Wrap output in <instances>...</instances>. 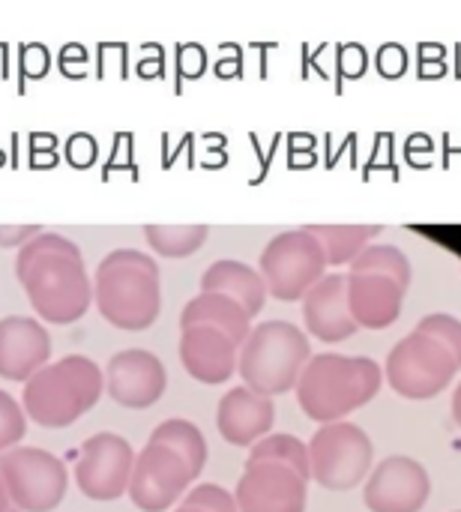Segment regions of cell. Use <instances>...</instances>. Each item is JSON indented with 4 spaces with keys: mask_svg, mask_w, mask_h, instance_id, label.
<instances>
[{
    "mask_svg": "<svg viewBox=\"0 0 461 512\" xmlns=\"http://www.w3.org/2000/svg\"><path fill=\"white\" fill-rule=\"evenodd\" d=\"M312 360L309 336L291 321H264L252 327L249 339L240 345L237 372L243 387L258 396H282L297 387L306 363Z\"/></svg>",
    "mask_w": 461,
    "mask_h": 512,
    "instance_id": "4",
    "label": "cell"
},
{
    "mask_svg": "<svg viewBox=\"0 0 461 512\" xmlns=\"http://www.w3.org/2000/svg\"><path fill=\"white\" fill-rule=\"evenodd\" d=\"M258 273L270 297L294 303L303 300L327 276V258L321 243L306 228H291L264 246Z\"/></svg>",
    "mask_w": 461,
    "mask_h": 512,
    "instance_id": "7",
    "label": "cell"
},
{
    "mask_svg": "<svg viewBox=\"0 0 461 512\" xmlns=\"http://www.w3.org/2000/svg\"><path fill=\"white\" fill-rule=\"evenodd\" d=\"M0 477L18 512L57 510L69 492V468L42 447H12L0 456Z\"/></svg>",
    "mask_w": 461,
    "mask_h": 512,
    "instance_id": "8",
    "label": "cell"
},
{
    "mask_svg": "<svg viewBox=\"0 0 461 512\" xmlns=\"http://www.w3.org/2000/svg\"><path fill=\"white\" fill-rule=\"evenodd\" d=\"M93 300L99 315L117 330H147L162 312L159 264L141 249L108 252L93 279Z\"/></svg>",
    "mask_w": 461,
    "mask_h": 512,
    "instance_id": "1",
    "label": "cell"
},
{
    "mask_svg": "<svg viewBox=\"0 0 461 512\" xmlns=\"http://www.w3.org/2000/svg\"><path fill=\"white\" fill-rule=\"evenodd\" d=\"M384 384V369L369 357L348 354H315L294 393L303 414L321 426L345 420L351 411L369 405Z\"/></svg>",
    "mask_w": 461,
    "mask_h": 512,
    "instance_id": "2",
    "label": "cell"
},
{
    "mask_svg": "<svg viewBox=\"0 0 461 512\" xmlns=\"http://www.w3.org/2000/svg\"><path fill=\"white\" fill-rule=\"evenodd\" d=\"M240 348L213 327H183L180 336V363L183 369L207 387L225 384L237 372Z\"/></svg>",
    "mask_w": 461,
    "mask_h": 512,
    "instance_id": "17",
    "label": "cell"
},
{
    "mask_svg": "<svg viewBox=\"0 0 461 512\" xmlns=\"http://www.w3.org/2000/svg\"><path fill=\"white\" fill-rule=\"evenodd\" d=\"M459 366L453 360V354L435 342L432 336L423 333H411L402 342H396V348L390 351L387 363H384V378L387 384L411 402H423L432 399L438 393H444L453 378H456Z\"/></svg>",
    "mask_w": 461,
    "mask_h": 512,
    "instance_id": "9",
    "label": "cell"
},
{
    "mask_svg": "<svg viewBox=\"0 0 461 512\" xmlns=\"http://www.w3.org/2000/svg\"><path fill=\"white\" fill-rule=\"evenodd\" d=\"M258 462H273V465H285L291 471H297L303 480H309V447L297 438V435H267L261 438L252 450L246 465H258Z\"/></svg>",
    "mask_w": 461,
    "mask_h": 512,
    "instance_id": "26",
    "label": "cell"
},
{
    "mask_svg": "<svg viewBox=\"0 0 461 512\" xmlns=\"http://www.w3.org/2000/svg\"><path fill=\"white\" fill-rule=\"evenodd\" d=\"M51 360V336L39 318H0V378L27 384Z\"/></svg>",
    "mask_w": 461,
    "mask_h": 512,
    "instance_id": "15",
    "label": "cell"
},
{
    "mask_svg": "<svg viewBox=\"0 0 461 512\" xmlns=\"http://www.w3.org/2000/svg\"><path fill=\"white\" fill-rule=\"evenodd\" d=\"M180 507L201 512H237V501L228 489H222L216 483H198L186 492Z\"/></svg>",
    "mask_w": 461,
    "mask_h": 512,
    "instance_id": "30",
    "label": "cell"
},
{
    "mask_svg": "<svg viewBox=\"0 0 461 512\" xmlns=\"http://www.w3.org/2000/svg\"><path fill=\"white\" fill-rule=\"evenodd\" d=\"M453 420L461 426V384H456V393H453Z\"/></svg>",
    "mask_w": 461,
    "mask_h": 512,
    "instance_id": "32",
    "label": "cell"
},
{
    "mask_svg": "<svg viewBox=\"0 0 461 512\" xmlns=\"http://www.w3.org/2000/svg\"><path fill=\"white\" fill-rule=\"evenodd\" d=\"M306 231L321 243L327 267H342L372 246L375 237H381V225H306Z\"/></svg>",
    "mask_w": 461,
    "mask_h": 512,
    "instance_id": "22",
    "label": "cell"
},
{
    "mask_svg": "<svg viewBox=\"0 0 461 512\" xmlns=\"http://www.w3.org/2000/svg\"><path fill=\"white\" fill-rule=\"evenodd\" d=\"M429 471L411 456H387L366 480L363 504L372 512H420L429 504Z\"/></svg>",
    "mask_w": 461,
    "mask_h": 512,
    "instance_id": "12",
    "label": "cell"
},
{
    "mask_svg": "<svg viewBox=\"0 0 461 512\" xmlns=\"http://www.w3.org/2000/svg\"><path fill=\"white\" fill-rule=\"evenodd\" d=\"M171 512H201V510H189V507H174Z\"/></svg>",
    "mask_w": 461,
    "mask_h": 512,
    "instance_id": "34",
    "label": "cell"
},
{
    "mask_svg": "<svg viewBox=\"0 0 461 512\" xmlns=\"http://www.w3.org/2000/svg\"><path fill=\"white\" fill-rule=\"evenodd\" d=\"M9 512H18V510H15V507H12V510H9Z\"/></svg>",
    "mask_w": 461,
    "mask_h": 512,
    "instance_id": "35",
    "label": "cell"
},
{
    "mask_svg": "<svg viewBox=\"0 0 461 512\" xmlns=\"http://www.w3.org/2000/svg\"><path fill=\"white\" fill-rule=\"evenodd\" d=\"M9 510H12V504H9V495H6V483H3V477H0V512Z\"/></svg>",
    "mask_w": 461,
    "mask_h": 512,
    "instance_id": "33",
    "label": "cell"
},
{
    "mask_svg": "<svg viewBox=\"0 0 461 512\" xmlns=\"http://www.w3.org/2000/svg\"><path fill=\"white\" fill-rule=\"evenodd\" d=\"M147 444H159V447H168L171 453H177L189 474L198 480L204 465H207V438L204 432L192 423V420H165L159 423L153 432H150V441Z\"/></svg>",
    "mask_w": 461,
    "mask_h": 512,
    "instance_id": "23",
    "label": "cell"
},
{
    "mask_svg": "<svg viewBox=\"0 0 461 512\" xmlns=\"http://www.w3.org/2000/svg\"><path fill=\"white\" fill-rule=\"evenodd\" d=\"M306 447H309V480H315L330 492H351L372 474V459H375L372 438L348 420L321 426Z\"/></svg>",
    "mask_w": 461,
    "mask_h": 512,
    "instance_id": "6",
    "label": "cell"
},
{
    "mask_svg": "<svg viewBox=\"0 0 461 512\" xmlns=\"http://www.w3.org/2000/svg\"><path fill=\"white\" fill-rule=\"evenodd\" d=\"M105 390L108 396L129 411L153 408L168 390V372L153 351L126 348L117 351L105 366Z\"/></svg>",
    "mask_w": 461,
    "mask_h": 512,
    "instance_id": "13",
    "label": "cell"
},
{
    "mask_svg": "<svg viewBox=\"0 0 461 512\" xmlns=\"http://www.w3.org/2000/svg\"><path fill=\"white\" fill-rule=\"evenodd\" d=\"M33 312L48 324H72L87 315L93 303V279L84 258L48 252L15 273Z\"/></svg>",
    "mask_w": 461,
    "mask_h": 512,
    "instance_id": "5",
    "label": "cell"
},
{
    "mask_svg": "<svg viewBox=\"0 0 461 512\" xmlns=\"http://www.w3.org/2000/svg\"><path fill=\"white\" fill-rule=\"evenodd\" d=\"M39 231V225H0V249H21Z\"/></svg>",
    "mask_w": 461,
    "mask_h": 512,
    "instance_id": "31",
    "label": "cell"
},
{
    "mask_svg": "<svg viewBox=\"0 0 461 512\" xmlns=\"http://www.w3.org/2000/svg\"><path fill=\"white\" fill-rule=\"evenodd\" d=\"M27 432V414L18 399H12L6 390H0V456L21 444Z\"/></svg>",
    "mask_w": 461,
    "mask_h": 512,
    "instance_id": "29",
    "label": "cell"
},
{
    "mask_svg": "<svg viewBox=\"0 0 461 512\" xmlns=\"http://www.w3.org/2000/svg\"><path fill=\"white\" fill-rule=\"evenodd\" d=\"M276 423V405L249 387H234L216 408V429L234 447H255Z\"/></svg>",
    "mask_w": 461,
    "mask_h": 512,
    "instance_id": "18",
    "label": "cell"
},
{
    "mask_svg": "<svg viewBox=\"0 0 461 512\" xmlns=\"http://www.w3.org/2000/svg\"><path fill=\"white\" fill-rule=\"evenodd\" d=\"M135 450L114 432H96L75 450V486L84 498L108 504L129 489Z\"/></svg>",
    "mask_w": 461,
    "mask_h": 512,
    "instance_id": "10",
    "label": "cell"
},
{
    "mask_svg": "<svg viewBox=\"0 0 461 512\" xmlns=\"http://www.w3.org/2000/svg\"><path fill=\"white\" fill-rule=\"evenodd\" d=\"M300 303L306 330L327 345L345 342L360 330L348 309V273H327Z\"/></svg>",
    "mask_w": 461,
    "mask_h": 512,
    "instance_id": "16",
    "label": "cell"
},
{
    "mask_svg": "<svg viewBox=\"0 0 461 512\" xmlns=\"http://www.w3.org/2000/svg\"><path fill=\"white\" fill-rule=\"evenodd\" d=\"M405 294L387 276H357L348 273V309L357 327L363 330H387L399 321Z\"/></svg>",
    "mask_w": 461,
    "mask_h": 512,
    "instance_id": "19",
    "label": "cell"
},
{
    "mask_svg": "<svg viewBox=\"0 0 461 512\" xmlns=\"http://www.w3.org/2000/svg\"><path fill=\"white\" fill-rule=\"evenodd\" d=\"M180 327H213L219 333H225L237 348L249 339L252 333V318L249 312L234 303L231 297L225 294H210V291H201L195 294L183 312H180Z\"/></svg>",
    "mask_w": 461,
    "mask_h": 512,
    "instance_id": "21",
    "label": "cell"
},
{
    "mask_svg": "<svg viewBox=\"0 0 461 512\" xmlns=\"http://www.w3.org/2000/svg\"><path fill=\"white\" fill-rule=\"evenodd\" d=\"M48 252H60V255H72V258H84L81 255V246L75 243V240H69V237H63V234H57V231H39L33 240H27L21 249H18V258H15V273L18 270H24L33 258H39V255H48Z\"/></svg>",
    "mask_w": 461,
    "mask_h": 512,
    "instance_id": "27",
    "label": "cell"
},
{
    "mask_svg": "<svg viewBox=\"0 0 461 512\" xmlns=\"http://www.w3.org/2000/svg\"><path fill=\"white\" fill-rule=\"evenodd\" d=\"M192 480L195 477L177 453L159 444H144V450L135 453L126 495L141 512H168L180 507Z\"/></svg>",
    "mask_w": 461,
    "mask_h": 512,
    "instance_id": "11",
    "label": "cell"
},
{
    "mask_svg": "<svg viewBox=\"0 0 461 512\" xmlns=\"http://www.w3.org/2000/svg\"><path fill=\"white\" fill-rule=\"evenodd\" d=\"M351 273H357V276H387L402 291H408L411 279H414L408 255L399 246H393V243H372V246H366L351 261Z\"/></svg>",
    "mask_w": 461,
    "mask_h": 512,
    "instance_id": "24",
    "label": "cell"
},
{
    "mask_svg": "<svg viewBox=\"0 0 461 512\" xmlns=\"http://www.w3.org/2000/svg\"><path fill=\"white\" fill-rule=\"evenodd\" d=\"M237 512H306L309 480L273 462L246 465L237 480Z\"/></svg>",
    "mask_w": 461,
    "mask_h": 512,
    "instance_id": "14",
    "label": "cell"
},
{
    "mask_svg": "<svg viewBox=\"0 0 461 512\" xmlns=\"http://www.w3.org/2000/svg\"><path fill=\"white\" fill-rule=\"evenodd\" d=\"M144 237L150 249L162 258H189L195 255L207 237V225H144Z\"/></svg>",
    "mask_w": 461,
    "mask_h": 512,
    "instance_id": "25",
    "label": "cell"
},
{
    "mask_svg": "<svg viewBox=\"0 0 461 512\" xmlns=\"http://www.w3.org/2000/svg\"><path fill=\"white\" fill-rule=\"evenodd\" d=\"M201 291H210V294H225L231 297L234 303H240L249 318H255L258 312H264V303H267V285L261 279V273L243 261H234V258H225V261H216L204 270L201 276Z\"/></svg>",
    "mask_w": 461,
    "mask_h": 512,
    "instance_id": "20",
    "label": "cell"
},
{
    "mask_svg": "<svg viewBox=\"0 0 461 512\" xmlns=\"http://www.w3.org/2000/svg\"><path fill=\"white\" fill-rule=\"evenodd\" d=\"M102 390V369L90 357L66 354L63 360H54L39 369L24 384L21 408L42 429H66L99 402Z\"/></svg>",
    "mask_w": 461,
    "mask_h": 512,
    "instance_id": "3",
    "label": "cell"
},
{
    "mask_svg": "<svg viewBox=\"0 0 461 512\" xmlns=\"http://www.w3.org/2000/svg\"><path fill=\"white\" fill-rule=\"evenodd\" d=\"M417 333L432 336L435 342H441V345L453 354L456 366L461 369V321L459 318H453V315H447V312H432V315H426V318L417 324Z\"/></svg>",
    "mask_w": 461,
    "mask_h": 512,
    "instance_id": "28",
    "label": "cell"
}]
</instances>
